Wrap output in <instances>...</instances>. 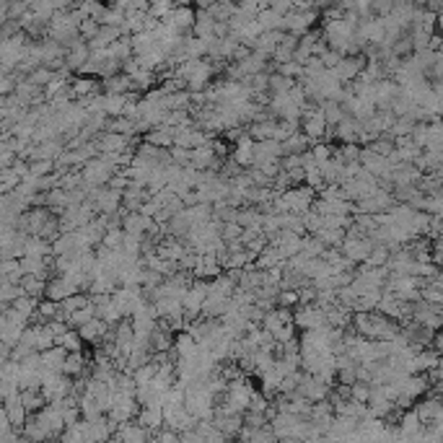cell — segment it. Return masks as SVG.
<instances>
[{
  "mask_svg": "<svg viewBox=\"0 0 443 443\" xmlns=\"http://www.w3.org/2000/svg\"><path fill=\"white\" fill-rule=\"evenodd\" d=\"M195 24H197V10L190 8V3H181V6H177V8H174L169 16L163 18V27L172 29L174 34H181V36L195 34Z\"/></svg>",
  "mask_w": 443,
  "mask_h": 443,
  "instance_id": "6da1fadb",
  "label": "cell"
},
{
  "mask_svg": "<svg viewBox=\"0 0 443 443\" xmlns=\"http://www.w3.org/2000/svg\"><path fill=\"white\" fill-rule=\"evenodd\" d=\"M293 322L299 329H319V326L326 324V314L324 308L317 306V303H301V306L293 308Z\"/></svg>",
  "mask_w": 443,
  "mask_h": 443,
  "instance_id": "7a4b0ae2",
  "label": "cell"
},
{
  "mask_svg": "<svg viewBox=\"0 0 443 443\" xmlns=\"http://www.w3.org/2000/svg\"><path fill=\"white\" fill-rule=\"evenodd\" d=\"M317 8H296L290 10L288 16H285V27H283V31H290V34L296 36H303L311 31V27L317 24Z\"/></svg>",
  "mask_w": 443,
  "mask_h": 443,
  "instance_id": "3957f363",
  "label": "cell"
},
{
  "mask_svg": "<svg viewBox=\"0 0 443 443\" xmlns=\"http://www.w3.org/2000/svg\"><path fill=\"white\" fill-rule=\"evenodd\" d=\"M78 285H75V280H73L70 275H52L50 278V283H47V299H54V301H63L68 299V296H73V293H78Z\"/></svg>",
  "mask_w": 443,
  "mask_h": 443,
  "instance_id": "277c9868",
  "label": "cell"
},
{
  "mask_svg": "<svg viewBox=\"0 0 443 443\" xmlns=\"http://www.w3.org/2000/svg\"><path fill=\"white\" fill-rule=\"evenodd\" d=\"M283 39H285V31H280V29H275V31H262V34L252 42V50L257 54L267 57V60H272V54H275V50H278V45H280Z\"/></svg>",
  "mask_w": 443,
  "mask_h": 443,
  "instance_id": "5b68a950",
  "label": "cell"
},
{
  "mask_svg": "<svg viewBox=\"0 0 443 443\" xmlns=\"http://www.w3.org/2000/svg\"><path fill=\"white\" fill-rule=\"evenodd\" d=\"M91 60V45L86 42V39H75L70 47H68V54H65V63H68V68L70 70H81L83 65Z\"/></svg>",
  "mask_w": 443,
  "mask_h": 443,
  "instance_id": "8992f818",
  "label": "cell"
},
{
  "mask_svg": "<svg viewBox=\"0 0 443 443\" xmlns=\"http://www.w3.org/2000/svg\"><path fill=\"white\" fill-rule=\"evenodd\" d=\"M363 65H366V63H363V57H358V54H345L335 70H337V75H340V81L350 83V81H355V78L361 75Z\"/></svg>",
  "mask_w": 443,
  "mask_h": 443,
  "instance_id": "52a82bcc",
  "label": "cell"
},
{
  "mask_svg": "<svg viewBox=\"0 0 443 443\" xmlns=\"http://www.w3.org/2000/svg\"><path fill=\"white\" fill-rule=\"evenodd\" d=\"M140 426H145L151 433H156V430H161L163 426H166V415H163V407H140V412H137L135 417Z\"/></svg>",
  "mask_w": 443,
  "mask_h": 443,
  "instance_id": "ba28073f",
  "label": "cell"
},
{
  "mask_svg": "<svg viewBox=\"0 0 443 443\" xmlns=\"http://www.w3.org/2000/svg\"><path fill=\"white\" fill-rule=\"evenodd\" d=\"M218 24H220V21H216L208 8H200L197 10V24H195V36H202V39L218 36Z\"/></svg>",
  "mask_w": 443,
  "mask_h": 443,
  "instance_id": "9c48e42d",
  "label": "cell"
},
{
  "mask_svg": "<svg viewBox=\"0 0 443 443\" xmlns=\"http://www.w3.org/2000/svg\"><path fill=\"white\" fill-rule=\"evenodd\" d=\"M174 133H177L174 127L158 125V127H153V130H148V133H145V140H148V143H153V145H158V148H172V145L177 143Z\"/></svg>",
  "mask_w": 443,
  "mask_h": 443,
  "instance_id": "30bf717a",
  "label": "cell"
},
{
  "mask_svg": "<svg viewBox=\"0 0 443 443\" xmlns=\"http://www.w3.org/2000/svg\"><path fill=\"white\" fill-rule=\"evenodd\" d=\"M65 358H68V350H65L63 345H54V347H50V350H42V366H45L47 371L63 373Z\"/></svg>",
  "mask_w": 443,
  "mask_h": 443,
  "instance_id": "8fae6325",
  "label": "cell"
},
{
  "mask_svg": "<svg viewBox=\"0 0 443 443\" xmlns=\"http://www.w3.org/2000/svg\"><path fill=\"white\" fill-rule=\"evenodd\" d=\"M257 21H260L262 31H275V29H280L283 31V27H285V13H280V10H275L272 6H267V8L260 10Z\"/></svg>",
  "mask_w": 443,
  "mask_h": 443,
  "instance_id": "7c38bea8",
  "label": "cell"
},
{
  "mask_svg": "<svg viewBox=\"0 0 443 443\" xmlns=\"http://www.w3.org/2000/svg\"><path fill=\"white\" fill-rule=\"evenodd\" d=\"M283 262H285V257H283L280 249L275 244H267L262 252H260V257L254 260V264H257L260 270H272V267H278V264H283Z\"/></svg>",
  "mask_w": 443,
  "mask_h": 443,
  "instance_id": "4fadbf2b",
  "label": "cell"
},
{
  "mask_svg": "<svg viewBox=\"0 0 443 443\" xmlns=\"http://www.w3.org/2000/svg\"><path fill=\"white\" fill-rule=\"evenodd\" d=\"M47 283H50V278H47V275H24V280H21V288H24V293H27V296H34V299H45Z\"/></svg>",
  "mask_w": 443,
  "mask_h": 443,
  "instance_id": "5bb4252c",
  "label": "cell"
},
{
  "mask_svg": "<svg viewBox=\"0 0 443 443\" xmlns=\"http://www.w3.org/2000/svg\"><path fill=\"white\" fill-rule=\"evenodd\" d=\"M311 145H314V140H311L303 130H299V133H293L288 140H283V156L285 153H303V151H308Z\"/></svg>",
  "mask_w": 443,
  "mask_h": 443,
  "instance_id": "9a60e30c",
  "label": "cell"
},
{
  "mask_svg": "<svg viewBox=\"0 0 443 443\" xmlns=\"http://www.w3.org/2000/svg\"><path fill=\"white\" fill-rule=\"evenodd\" d=\"M109 57H112V60H117V63H122V65H125L130 57H135V50H133L130 36H119L114 45H109Z\"/></svg>",
  "mask_w": 443,
  "mask_h": 443,
  "instance_id": "2e32d148",
  "label": "cell"
},
{
  "mask_svg": "<svg viewBox=\"0 0 443 443\" xmlns=\"http://www.w3.org/2000/svg\"><path fill=\"white\" fill-rule=\"evenodd\" d=\"M21 399H24V405L31 415L47 407V397L42 394V389H21Z\"/></svg>",
  "mask_w": 443,
  "mask_h": 443,
  "instance_id": "e0dca14e",
  "label": "cell"
},
{
  "mask_svg": "<svg viewBox=\"0 0 443 443\" xmlns=\"http://www.w3.org/2000/svg\"><path fill=\"white\" fill-rule=\"evenodd\" d=\"M125 18H127V13L119 6H107V8L101 10L99 13V21H101V27H122L125 24Z\"/></svg>",
  "mask_w": 443,
  "mask_h": 443,
  "instance_id": "ac0fdd59",
  "label": "cell"
},
{
  "mask_svg": "<svg viewBox=\"0 0 443 443\" xmlns=\"http://www.w3.org/2000/svg\"><path fill=\"white\" fill-rule=\"evenodd\" d=\"M57 345H63L68 353H78V350H83V345H86V340L81 337V332L75 329V326H70L65 335L57 337Z\"/></svg>",
  "mask_w": 443,
  "mask_h": 443,
  "instance_id": "d6986e66",
  "label": "cell"
},
{
  "mask_svg": "<svg viewBox=\"0 0 443 443\" xmlns=\"http://www.w3.org/2000/svg\"><path fill=\"white\" fill-rule=\"evenodd\" d=\"M63 303L65 311H78V308H86L91 303V293H86V290H78V293H73V296H68V299L60 301Z\"/></svg>",
  "mask_w": 443,
  "mask_h": 443,
  "instance_id": "ffe728a7",
  "label": "cell"
},
{
  "mask_svg": "<svg viewBox=\"0 0 443 443\" xmlns=\"http://www.w3.org/2000/svg\"><path fill=\"white\" fill-rule=\"evenodd\" d=\"M0 179H3V195H6V192H13V190L18 187V184L24 181L16 172H13V166H8V169H3V172H0Z\"/></svg>",
  "mask_w": 443,
  "mask_h": 443,
  "instance_id": "44dd1931",
  "label": "cell"
},
{
  "mask_svg": "<svg viewBox=\"0 0 443 443\" xmlns=\"http://www.w3.org/2000/svg\"><path fill=\"white\" fill-rule=\"evenodd\" d=\"M101 31V21L99 18H83L81 21V36L86 39V42H91L93 36Z\"/></svg>",
  "mask_w": 443,
  "mask_h": 443,
  "instance_id": "7402d4cb",
  "label": "cell"
},
{
  "mask_svg": "<svg viewBox=\"0 0 443 443\" xmlns=\"http://www.w3.org/2000/svg\"><path fill=\"white\" fill-rule=\"evenodd\" d=\"M169 153H172V161L179 163V166H190V163H192V151H190V148L172 145V148H169Z\"/></svg>",
  "mask_w": 443,
  "mask_h": 443,
  "instance_id": "603a6c76",
  "label": "cell"
},
{
  "mask_svg": "<svg viewBox=\"0 0 443 443\" xmlns=\"http://www.w3.org/2000/svg\"><path fill=\"white\" fill-rule=\"evenodd\" d=\"M343 57H345L343 52H337V50H332V47H329V50L322 54V63H324L326 68L332 70V68H337V65H340V60H343Z\"/></svg>",
  "mask_w": 443,
  "mask_h": 443,
  "instance_id": "cb8c5ba5",
  "label": "cell"
},
{
  "mask_svg": "<svg viewBox=\"0 0 443 443\" xmlns=\"http://www.w3.org/2000/svg\"><path fill=\"white\" fill-rule=\"evenodd\" d=\"M314 6L322 8V10H326V8H332V6H337V0H314Z\"/></svg>",
  "mask_w": 443,
  "mask_h": 443,
  "instance_id": "d4e9b609",
  "label": "cell"
}]
</instances>
